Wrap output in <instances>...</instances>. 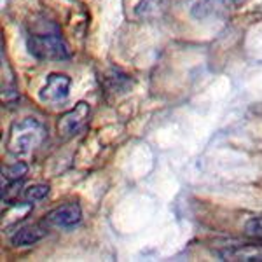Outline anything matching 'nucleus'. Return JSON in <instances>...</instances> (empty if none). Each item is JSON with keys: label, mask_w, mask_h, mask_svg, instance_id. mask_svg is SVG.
I'll use <instances>...</instances> for the list:
<instances>
[{"label": "nucleus", "mask_w": 262, "mask_h": 262, "mask_svg": "<svg viewBox=\"0 0 262 262\" xmlns=\"http://www.w3.org/2000/svg\"><path fill=\"white\" fill-rule=\"evenodd\" d=\"M44 124L35 117H25L11 126L7 137V150L12 156H28L46 140Z\"/></svg>", "instance_id": "f257e3e1"}, {"label": "nucleus", "mask_w": 262, "mask_h": 262, "mask_svg": "<svg viewBox=\"0 0 262 262\" xmlns=\"http://www.w3.org/2000/svg\"><path fill=\"white\" fill-rule=\"evenodd\" d=\"M219 257L227 262H262V243L229 245L219 252Z\"/></svg>", "instance_id": "39448f33"}, {"label": "nucleus", "mask_w": 262, "mask_h": 262, "mask_svg": "<svg viewBox=\"0 0 262 262\" xmlns=\"http://www.w3.org/2000/svg\"><path fill=\"white\" fill-rule=\"evenodd\" d=\"M27 171H28L27 163L16 161L14 164H11V166L4 168V170H2V179L6 180V184H14V182L23 180V177L27 175Z\"/></svg>", "instance_id": "9d476101"}, {"label": "nucleus", "mask_w": 262, "mask_h": 262, "mask_svg": "<svg viewBox=\"0 0 262 262\" xmlns=\"http://www.w3.org/2000/svg\"><path fill=\"white\" fill-rule=\"evenodd\" d=\"M82 217V210L77 203H67V205L56 206L54 210H51L46 217L51 226L54 227H74L81 222Z\"/></svg>", "instance_id": "423d86ee"}, {"label": "nucleus", "mask_w": 262, "mask_h": 262, "mask_svg": "<svg viewBox=\"0 0 262 262\" xmlns=\"http://www.w3.org/2000/svg\"><path fill=\"white\" fill-rule=\"evenodd\" d=\"M46 236V229L39 224H32V226H25L21 227L11 236V243L14 247H30L35 245L37 242H40Z\"/></svg>", "instance_id": "0eeeda50"}, {"label": "nucleus", "mask_w": 262, "mask_h": 262, "mask_svg": "<svg viewBox=\"0 0 262 262\" xmlns=\"http://www.w3.org/2000/svg\"><path fill=\"white\" fill-rule=\"evenodd\" d=\"M90 114H91L90 103H86V101H79L74 108L67 111L60 119H58V124H56L58 133L65 138L77 135L79 131L86 126L88 119H90Z\"/></svg>", "instance_id": "7ed1b4c3"}, {"label": "nucleus", "mask_w": 262, "mask_h": 262, "mask_svg": "<svg viewBox=\"0 0 262 262\" xmlns=\"http://www.w3.org/2000/svg\"><path fill=\"white\" fill-rule=\"evenodd\" d=\"M48 194H49V185H42V184L30 185V187L25 191V200H27L28 203L42 201Z\"/></svg>", "instance_id": "9b49d317"}, {"label": "nucleus", "mask_w": 262, "mask_h": 262, "mask_svg": "<svg viewBox=\"0 0 262 262\" xmlns=\"http://www.w3.org/2000/svg\"><path fill=\"white\" fill-rule=\"evenodd\" d=\"M168 0H140L135 7V14L140 19H158L164 14Z\"/></svg>", "instance_id": "6e6552de"}, {"label": "nucleus", "mask_w": 262, "mask_h": 262, "mask_svg": "<svg viewBox=\"0 0 262 262\" xmlns=\"http://www.w3.org/2000/svg\"><path fill=\"white\" fill-rule=\"evenodd\" d=\"M245 231H247V234L253 236V238L262 239V217L250 219V221L247 222V226H245Z\"/></svg>", "instance_id": "f8f14e48"}, {"label": "nucleus", "mask_w": 262, "mask_h": 262, "mask_svg": "<svg viewBox=\"0 0 262 262\" xmlns=\"http://www.w3.org/2000/svg\"><path fill=\"white\" fill-rule=\"evenodd\" d=\"M72 79L65 74H49L44 88L39 91V100L48 105H58L69 98Z\"/></svg>", "instance_id": "20e7f679"}, {"label": "nucleus", "mask_w": 262, "mask_h": 262, "mask_svg": "<svg viewBox=\"0 0 262 262\" xmlns=\"http://www.w3.org/2000/svg\"><path fill=\"white\" fill-rule=\"evenodd\" d=\"M28 51L40 61H63L70 58L69 44L58 32L32 33L28 37Z\"/></svg>", "instance_id": "f03ea898"}, {"label": "nucleus", "mask_w": 262, "mask_h": 262, "mask_svg": "<svg viewBox=\"0 0 262 262\" xmlns=\"http://www.w3.org/2000/svg\"><path fill=\"white\" fill-rule=\"evenodd\" d=\"M224 9H226L224 0H198L192 7V16L196 19H206L222 14Z\"/></svg>", "instance_id": "1a4fd4ad"}]
</instances>
